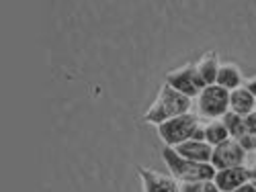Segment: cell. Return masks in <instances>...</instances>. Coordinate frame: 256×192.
<instances>
[{
  "mask_svg": "<svg viewBox=\"0 0 256 192\" xmlns=\"http://www.w3.org/2000/svg\"><path fill=\"white\" fill-rule=\"evenodd\" d=\"M190 109V98H186L184 94L176 92L172 86H164L160 88V94L156 98V102L150 106V111L144 115V121L146 123H154V125H160L164 121H170L178 115H184L188 113Z\"/></svg>",
  "mask_w": 256,
  "mask_h": 192,
  "instance_id": "1",
  "label": "cell"
},
{
  "mask_svg": "<svg viewBox=\"0 0 256 192\" xmlns=\"http://www.w3.org/2000/svg\"><path fill=\"white\" fill-rule=\"evenodd\" d=\"M166 166L170 168L174 178L182 180V182H199V180H211L216 176V168L211 164H201V162H190L180 158L172 147H164L162 152Z\"/></svg>",
  "mask_w": 256,
  "mask_h": 192,
  "instance_id": "2",
  "label": "cell"
},
{
  "mask_svg": "<svg viewBox=\"0 0 256 192\" xmlns=\"http://www.w3.org/2000/svg\"><path fill=\"white\" fill-rule=\"evenodd\" d=\"M197 123L199 119L190 113H184V115H178L170 121H164L158 125V133L162 137V141L168 145V147H174L178 143H184L188 139H193V135L197 133Z\"/></svg>",
  "mask_w": 256,
  "mask_h": 192,
  "instance_id": "3",
  "label": "cell"
},
{
  "mask_svg": "<svg viewBox=\"0 0 256 192\" xmlns=\"http://www.w3.org/2000/svg\"><path fill=\"white\" fill-rule=\"evenodd\" d=\"M230 109V92L218 84L213 86H205L199 92V111L205 119H213L224 117Z\"/></svg>",
  "mask_w": 256,
  "mask_h": 192,
  "instance_id": "4",
  "label": "cell"
},
{
  "mask_svg": "<svg viewBox=\"0 0 256 192\" xmlns=\"http://www.w3.org/2000/svg\"><path fill=\"white\" fill-rule=\"evenodd\" d=\"M246 158V152L238 145L236 139H226L220 145L213 147L211 154V166L216 170H226V168H238L242 166Z\"/></svg>",
  "mask_w": 256,
  "mask_h": 192,
  "instance_id": "5",
  "label": "cell"
},
{
  "mask_svg": "<svg viewBox=\"0 0 256 192\" xmlns=\"http://www.w3.org/2000/svg\"><path fill=\"white\" fill-rule=\"evenodd\" d=\"M166 84L168 86H172L176 92L184 94L186 98H193L195 94H199L203 88H205V84L201 82L199 74L195 68H182V70H176V72H170L166 76Z\"/></svg>",
  "mask_w": 256,
  "mask_h": 192,
  "instance_id": "6",
  "label": "cell"
},
{
  "mask_svg": "<svg viewBox=\"0 0 256 192\" xmlns=\"http://www.w3.org/2000/svg\"><path fill=\"white\" fill-rule=\"evenodd\" d=\"M250 180H252L250 170L244 168V166L220 170V172H216V176H213V184H216L218 190H222V192H232V190H236L238 186H242Z\"/></svg>",
  "mask_w": 256,
  "mask_h": 192,
  "instance_id": "7",
  "label": "cell"
},
{
  "mask_svg": "<svg viewBox=\"0 0 256 192\" xmlns=\"http://www.w3.org/2000/svg\"><path fill=\"white\" fill-rule=\"evenodd\" d=\"M172 149L180 158L190 160V162H201V164H207V160H211V154H213V147L199 139H188L184 143L174 145Z\"/></svg>",
  "mask_w": 256,
  "mask_h": 192,
  "instance_id": "8",
  "label": "cell"
},
{
  "mask_svg": "<svg viewBox=\"0 0 256 192\" xmlns=\"http://www.w3.org/2000/svg\"><path fill=\"white\" fill-rule=\"evenodd\" d=\"M140 176L144 178L146 192H180L174 178L156 174V172H152V170H146V168L140 170Z\"/></svg>",
  "mask_w": 256,
  "mask_h": 192,
  "instance_id": "9",
  "label": "cell"
},
{
  "mask_svg": "<svg viewBox=\"0 0 256 192\" xmlns=\"http://www.w3.org/2000/svg\"><path fill=\"white\" fill-rule=\"evenodd\" d=\"M254 104H256V98L242 86L230 92V109H232V113H236L240 117H246L248 113H252Z\"/></svg>",
  "mask_w": 256,
  "mask_h": 192,
  "instance_id": "10",
  "label": "cell"
},
{
  "mask_svg": "<svg viewBox=\"0 0 256 192\" xmlns=\"http://www.w3.org/2000/svg\"><path fill=\"white\" fill-rule=\"evenodd\" d=\"M240 72L236 66H230V63H226V66H220L218 68V76H216V84L226 90H236L240 88Z\"/></svg>",
  "mask_w": 256,
  "mask_h": 192,
  "instance_id": "11",
  "label": "cell"
},
{
  "mask_svg": "<svg viewBox=\"0 0 256 192\" xmlns=\"http://www.w3.org/2000/svg\"><path fill=\"white\" fill-rule=\"evenodd\" d=\"M218 61H216V55L213 53H209V55H205L197 66H195V70H197V74H199V78H201V82L205 84V86H213L216 84V76H218Z\"/></svg>",
  "mask_w": 256,
  "mask_h": 192,
  "instance_id": "12",
  "label": "cell"
},
{
  "mask_svg": "<svg viewBox=\"0 0 256 192\" xmlns=\"http://www.w3.org/2000/svg\"><path fill=\"white\" fill-rule=\"evenodd\" d=\"M203 135H205V139H207L209 145H220L222 141L230 139V133H228V129H226V125H224L222 121H218V119L211 121V123L205 127Z\"/></svg>",
  "mask_w": 256,
  "mask_h": 192,
  "instance_id": "13",
  "label": "cell"
},
{
  "mask_svg": "<svg viewBox=\"0 0 256 192\" xmlns=\"http://www.w3.org/2000/svg\"><path fill=\"white\" fill-rule=\"evenodd\" d=\"M222 123L226 125L228 133H230L234 139H238L240 135L246 133V129H244V117H240V115H236V113H232V111H228V113L224 115Z\"/></svg>",
  "mask_w": 256,
  "mask_h": 192,
  "instance_id": "14",
  "label": "cell"
},
{
  "mask_svg": "<svg viewBox=\"0 0 256 192\" xmlns=\"http://www.w3.org/2000/svg\"><path fill=\"white\" fill-rule=\"evenodd\" d=\"M180 192H220V190L211 180H199V182H184Z\"/></svg>",
  "mask_w": 256,
  "mask_h": 192,
  "instance_id": "15",
  "label": "cell"
},
{
  "mask_svg": "<svg viewBox=\"0 0 256 192\" xmlns=\"http://www.w3.org/2000/svg\"><path fill=\"white\" fill-rule=\"evenodd\" d=\"M236 141H238V145L244 149V152H252V149H256V135H252V133H244Z\"/></svg>",
  "mask_w": 256,
  "mask_h": 192,
  "instance_id": "16",
  "label": "cell"
},
{
  "mask_svg": "<svg viewBox=\"0 0 256 192\" xmlns=\"http://www.w3.org/2000/svg\"><path fill=\"white\" fill-rule=\"evenodd\" d=\"M244 129H246V133L256 135V111H252L244 117Z\"/></svg>",
  "mask_w": 256,
  "mask_h": 192,
  "instance_id": "17",
  "label": "cell"
},
{
  "mask_svg": "<svg viewBox=\"0 0 256 192\" xmlns=\"http://www.w3.org/2000/svg\"><path fill=\"white\" fill-rule=\"evenodd\" d=\"M232 192H256V182H246V184L238 186L236 190H232Z\"/></svg>",
  "mask_w": 256,
  "mask_h": 192,
  "instance_id": "18",
  "label": "cell"
},
{
  "mask_svg": "<svg viewBox=\"0 0 256 192\" xmlns=\"http://www.w3.org/2000/svg\"><path fill=\"white\" fill-rule=\"evenodd\" d=\"M244 88H246V90H248V92H250V94H252V96L256 98V78H254V80H250V82L246 84Z\"/></svg>",
  "mask_w": 256,
  "mask_h": 192,
  "instance_id": "19",
  "label": "cell"
},
{
  "mask_svg": "<svg viewBox=\"0 0 256 192\" xmlns=\"http://www.w3.org/2000/svg\"><path fill=\"white\" fill-rule=\"evenodd\" d=\"M250 176H252V180H254V182H256V166H254V168H252V170H250Z\"/></svg>",
  "mask_w": 256,
  "mask_h": 192,
  "instance_id": "20",
  "label": "cell"
}]
</instances>
